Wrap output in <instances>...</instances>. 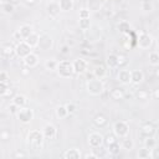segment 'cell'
<instances>
[{"mask_svg":"<svg viewBox=\"0 0 159 159\" xmlns=\"http://www.w3.org/2000/svg\"><path fill=\"white\" fill-rule=\"evenodd\" d=\"M158 97H159V89H154L153 91V98L154 99H158Z\"/></svg>","mask_w":159,"mask_h":159,"instance_id":"53","label":"cell"},{"mask_svg":"<svg viewBox=\"0 0 159 159\" xmlns=\"http://www.w3.org/2000/svg\"><path fill=\"white\" fill-rule=\"evenodd\" d=\"M72 66H73V71L77 75H82L87 71L88 68V62L84 60V58H77L72 62Z\"/></svg>","mask_w":159,"mask_h":159,"instance_id":"9","label":"cell"},{"mask_svg":"<svg viewBox=\"0 0 159 159\" xmlns=\"http://www.w3.org/2000/svg\"><path fill=\"white\" fill-rule=\"evenodd\" d=\"M24 1H25L26 5H30V6H31V5H35L37 0H24Z\"/></svg>","mask_w":159,"mask_h":159,"instance_id":"52","label":"cell"},{"mask_svg":"<svg viewBox=\"0 0 159 159\" xmlns=\"http://www.w3.org/2000/svg\"><path fill=\"white\" fill-rule=\"evenodd\" d=\"M135 96H137V98H138V99L145 101V99H148V97H149V93H148L145 89H139V91L135 93Z\"/></svg>","mask_w":159,"mask_h":159,"instance_id":"40","label":"cell"},{"mask_svg":"<svg viewBox=\"0 0 159 159\" xmlns=\"http://www.w3.org/2000/svg\"><path fill=\"white\" fill-rule=\"evenodd\" d=\"M137 45H138L140 48L147 50V48H149V47L153 45V37H152L149 34H147V32H142V34L138 36V39H137Z\"/></svg>","mask_w":159,"mask_h":159,"instance_id":"8","label":"cell"},{"mask_svg":"<svg viewBox=\"0 0 159 159\" xmlns=\"http://www.w3.org/2000/svg\"><path fill=\"white\" fill-rule=\"evenodd\" d=\"M58 6L61 11H70L73 9V0H60Z\"/></svg>","mask_w":159,"mask_h":159,"instance_id":"25","label":"cell"},{"mask_svg":"<svg viewBox=\"0 0 159 159\" xmlns=\"http://www.w3.org/2000/svg\"><path fill=\"white\" fill-rule=\"evenodd\" d=\"M7 81H9V75H7V72L1 71V72H0V82H6V83H7Z\"/></svg>","mask_w":159,"mask_h":159,"instance_id":"46","label":"cell"},{"mask_svg":"<svg viewBox=\"0 0 159 159\" xmlns=\"http://www.w3.org/2000/svg\"><path fill=\"white\" fill-rule=\"evenodd\" d=\"M137 157H138L139 159H152V150L144 147V148L139 149Z\"/></svg>","mask_w":159,"mask_h":159,"instance_id":"30","label":"cell"},{"mask_svg":"<svg viewBox=\"0 0 159 159\" xmlns=\"http://www.w3.org/2000/svg\"><path fill=\"white\" fill-rule=\"evenodd\" d=\"M65 107H66V109H67V113L68 114H72V113H75L76 112V109H77V107H76V104L75 103H66L65 104Z\"/></svg>","mask_w":159,"mask_h":159,"instance_id":"41","label":"cell"},{"mask_svg":"<svg viewBox=\"0 0 159 159\" xmlns=\"http://www.w3.org/2000/svg\"><path fill=\"white\" fill-rule=\"evenodd\" d=\"M55 114H56V117L60 118V119L66 118V117L68 116V113H67V109H66L65 104H63V106H58V107L55 109Z\"/></svg>","mask_w":159,"mask_h":159,"instance_id":"32","label":"cell"},{"mask_svg":"<svg viewBox=\"0 0 159 159\" xmlns=\"http://www.w3.org/2000/svg\"><path fill=\"white\" fill-rule=\"evenodd\" d=\"M120 149H122V147H120V144L118 143V140L114 142V143H112V144H108V145H107V152H108L111 155H117V154H119Z\"/></svg>","mask_w":159,"mask_h":159,"instance_id":"24","label":"cell"},{"mask_svg":"<svg viewBox=\"0 0 159 159\" xmlns=\"http://www.w3.org/2000/svg\"><path fill=\"white\" fill-rule=\"evenodd\" d=\"M144 147L148 148V149H150V150H154V149H155V147H157V140H155L154 135H152V137H145V139H144Z\"/></svg>","mask_w":159,"mask_h":159,"instance_id":"29","label":"cell"},{"mask_svg":"<svg viewBox=\"0 0 159 159\" xmlns=\"http://www.w3.org/2000/svg\"><path fill=\"white\" fill-rule=\"evenodd\" d=\"M56 72L57 75L61 77V78H70L75 75V71H73V66H72V62L70 61H60L57 63V67H56Z\"/></svg>","mask_w":159,"mask_h":159,"instance_id":"2","label":"cell"},{"mask_svg":"<svg viewBox=\"0 0 159 159\" xmlns=\"http://www.w3.org/2000/svg\"><path fill=\"white\" fill-rule=\"evenodd\" d=\"M1 4H2V0H0V5H1Z\"/></svg>","mask_w":159,"mask_h":159,"instance_id":"55","label":"cell"},{"mask_svg":"<svg viewBox=\"0 0 159 159\" xmlns=\"http://www.w3.org/2000/svg\"><path fill=\"white\" fill-rule=\"evenodd\" d=\"M16 117H17V119L21 123L27 124V123H30L34 119V111L30 107H27V106L21 107V108H19V111L16 113Z\"/></svg>","mask_w":159,"mask_h":159,"instance_id":"5","label":"cell"},{"mask_svg":"<svg viewBox=\"0 0 159 159\" xmlns=\"http://www.w3.org/2000/svg\"><path fill=\"white\" fill-rule=\"evenodd\" d=\"M47 1H48V2H50V1H53V0H47Z\"/></svg>","mask_w":159,"mask_h":159,"instance_id":"56","label":"cell"},{"mask_svg":"<svg viewBox=\"0 0 159 159\" xmlns=\"http://www.w3.org/2000/svg\"><path fill=\"white\" fill-rule=\"evenodd\" d=\"M117 80L122 84H129L130 83V71L129 70H119L117 75Z\"/></svg>","mask_w":159,"mask_h":159,"instance_id":"14","label":"cell"},{"mask_svg":"<svg viewBox=\"0 0 159 159\" xmlns=\"http://www.w3.org/2000/svg\"><path fill=\"white\" fill-rule=\"evenodd\" d=\"M103 135L101 133L93 132L88 135V145L92 149H98L99 147H103Z\"/></svg>","mask_w":159,"mask_h":159,"instance_id":"7","label":"cell"},{"mask_svg":"<svg viewBox=\"0 0 159 159\" xmlns=\"http://www.w3.org/2000/svg\"><path fill=\"white\" fill-rule=\"evenodd\" d=\"M86 89L91 96H101L104 92V83L102 82V80L93 77L87 81Z\"/></svg>","mask_w":159,"mask_h":159,"instance_id":"1","label":"cell"},{"mask_svg":"<svg viewBox=\"0 0 159 159\" xmlns=\"http://www.w3.org/2000/svg\"><path fill=\"white\" fill-rule=\"evenodd\" d=\"M30 52H32V47H30L24 40L17 42L15 45V55L20 58H24L25 56H27Z\"/></svg>","mask_w":159,"mask_h":159,"instance_id":"6","label":"cell"},{"mask_svg":"<svg viewBox=\"0 0 159 159\" xmlns=\"http://www.w3.org/2000/svg\"><path fill=\"white\" fill-rule=\"evenodd\" d=\"M12 40H14V42H20V41H22L24 39H22V36L20 35V32H19V30H16L14 34H12Z\"/></svg>","mask_w":159,"mask_h":159,"instance_id":"45","label":"cell"},{"mask_svg":"<svg viewBox=\"0 0 159 159\" xmlns=\"http://www.w3.org/2000/svg\"><path fill=\"white\" fill-rule=\"evenodd\" d=\"M124 96H125V93H124V91L120 89V88H113V89L111 91V97H112V99H114V101L123 99Z\"/></svg>","mask_w":159,"mask_h":159,"instance_id":"28","label":"cell"},{"mask_svg":"<svg viewBox=\"0 0 159 159\" xmlns=\"http://www.w3.org/2000/svg\"><path fill=\"white\" fill-rule=\"evenodd\" d=\"M19 32H20V35L22 36V39H26L30 34H32V32H34V30H32V26H31V25L25 24V25H21V26H20Z\"/></svg>","mask_w":159,"mask_h":159,"instance_id":"27","label":"cell"},{"mask_svg":"<svg viewBox=\"0 0 159 159\" xmlns=\"http://www.w3.org/2000/svg\"><path fill=\"white\" fill-rule=\"evenodd\" d=\"M113 134L117 138H124L129 134V124L124 120H118L113 124Z\"/></svg>","mask_w":159,"mask_h":159,"instance_id":"4","label":"cell"},{"mask_svg":"<svg viewBox=\"0 0 159 159\" xmlns=\"http://www.w3.org/2000/svg\"><path fill=\"white\" fill-rule=\"evenodd\" d=\"M46 10H47L48 15L52 16V17H56L60 14V11H61L60 10V6H58V2H55V1H50L48 5H47V7H46Z\"/></svg>","mask_w":159,"mask_h":159,"instance_id":"19","label":"cell"},{"mask_svg":"<svg viewBox=\"0 0 159 159\" xmlns=\"http://www.w3.org/2000/svg\"><path fill=\"white\" fill-rule=\"evenodd\" d=\"M106 76H107V70L104 66L99 65V66H96L93 68V77H96L98 80H103Z\"/></svg>","mask_w":159,"mask_h":159,"instance_id":"21","label":"cell"},{"mask_svg":"<svg viewBox=\"0 0 159 159\" xmlns=\"http://www.w3.org/2000/svg\"><path fill=\"white\" fill-rule=\"evenodd\" d=\"M149 65L153 67H157L159 65V53L157 51H152L149 53Z\"/></svg>","mask_w":159,"mask_h":159,"instance_id":"31","label":"cell"},{"mask_svg":"<svg viewBox=\"0 0 159 159\" xmlns=\"http://www.w3.org/2000/svg\"><path fill=\"white\" fill-rule=\"evenodd\" d=\"M42 135L45 139H53L57 135V128L52 124V123H47L45 124V127L42 128Z\"/></svg>","mask_w":159,"mask_h":159,"instance_id":"11","label":"cell"},{"mask_svg":"<svg viewBox=\"0 0 159 159\" xmlns=\"http://www.w3.org/2000/svg\"><path fill=\"white\" fill-rule=\"evenodd\" d=\"M0 138H1L2 140H6V139H9V138H10V134H9V132H6V130H2V132H0Z\"/></svg>","mask_w":159,"mask_h":159,"instance_id":"49","label":"cell"},{"mask_svg":"<svg viewBox=\"0 0 159 159\" xmlns=\"http://www.w3.org/2000/svg\"><path fill=\"white\" fill-rule=\"evenodd\" d=\"M0 51H1V55H2L4 57L10 58L11 56L15 55V46H12L11 43H5V45L1 46Z\"/></svg>","mask_w":159,"mask_h":159,"instance_id":"17","label":"cell"},{"mask_svg":"<svg viewBox=\"0 0 159 159\" xmlns=\"http://www.w3.org/2000/svg\"><path fill=\"white\" fill-rule=\"evenodd\" d=\"M0 7H1V5H0Z\"/></svg>","mask_w":159,"mask_h":159,"instance_id":"57","label":"cell"},{"mask_svg":"<svg viewBox=\"0 0 159 159\" xmlns=\"http://www.w3.org/2000/svg\"><path fill=\"white\" fill-rule=\"evenodd\" d=\"M140 132H142V134H143L144 137H152V135L155 134L157 128H155L154 123H152V122H145V123H143V125L140 127Z\"/></svg>","mask_w":159,"mask_h":159,"instance_id":"12","label":"cell"},{"mask_svg":"<svg viewBox=\"0 0 159 159\" xmlns=\"http://www.w3.org/2000/svg\"><path fill=\"white\" fill-rule=\"evenodd\" d=\"M123 149H127V150H130V149H133V147H134V142L130 139V138H127V137H124L123 138V142H122V145H120Z\"/></svg>","mask_w":159,"mask_h":159,"instance_id":"35","label":"cell"},{"mask_svg":"<svg viewBox=\"0 0 159 159\" xmlns=\"http://www.w3.org/2000/svg\"><path fill=\"white\" fill-rule=\"evenodd\" d=\"M62 157L65 159H80L82 157V154H81V152L77 148H71V149H67L62 154Z\"/></svg>","mask_w":159,"mask_h":159,"instance_id":"18","label":"cell"},{"mask_svg":"<svg viewBox=\"0 0 159 159\" xmlns=\"http://www.w3.org/2000/svg\"><path fill=\"white\" fill-rule=\"evenodd\" d=\"M78 25H80L81 30H88L91 27V21H89V19H80Z\"/></svg>","mask_w":159,"mask_h":159,"instance_id":"37","label":"cell"},{"mask_svg":"<svg viewBox=\"0 0 159 159\" xmlns=\"http://www.w3.org/2000/svg\"><path fill=\"white\" fill-rule=\"evenodd\" d=\"M9 2H11V4H14V5H16V4H19L21 0H7Z\"/></svg>","mask_w":159,"mask_h":159,"instance_id":"54","label":"cell"},{"mask_svg":"<svg viewBox=\"0 0 159 159\" xmlns=\"http://www.w3.org/2000/svg\"><path fill=\"white\" fill-rule=\"evenodd\" d=\"M37 47H39L40 50H50V48L52 47V39H51V36L47 35V34L40 35Z\"/></svg>","mask_w":159,"mask_h":159,"instance_id":"10","label":"cell"},{"mask_svg":"<svg viewBox=\"0 0 159 159\" xmlns=\"http://www.w3.org/2000/svg\"><path fill=\"white\" fill-rule=\"evenodd\" d=\"M9 89V86L6 82H0V97H4Z\"/></svg>","mask_w":159,"mask_h":159,"instance_id":"42","label":"cell"},{"mask_svg":"<svg viewBox=\"0 0 159 159\" xmlns=\"http://www.w3.org/2000/svg\"><path fill=\"white\" fill-rule=\"evenodd\" d=\"M106 63L109 68H116L118 67V61H117V53H109L107 56V60H106Z\"/></svg>","mask_w":159,"mask_h":159,"instance_id":"26","label":"cell"},{"mask_svg":"<svg viewBox=\"0 0 159 159\" xmlns=\"http://www.w3.org/2000/svg\"><path fill=\"white\" fill-rule=\"evenodd\" d=\"M117 61H118V66L123 67V66H125L128 63V57L124 53H118L117 55Z\"/></svg>","mask_w":159,"mask_h":159,"instance_id":"36","label":"cell"},{"mask_svg":"<svg viewBox=\"0 0 159 159\" xmlns=\"http://www.w3.org/2000/svg\"><path fill=\"white\" fill-rule=\"evenodd\" d=\"M26 140H27V144H29V145H31V147L39 149V148L42 147L45 138H43L41 130H30V132L27 133Z\"/></svg>","mask_w":159,"mask_h":159,"instance_id":"3","label":"cell"},{"mask_svg":"<svg viewBox=\"0 0 159 159\" xmlns=\"http://www.w3.org/2000/svg\"><path fill=\"white\" fill-rule=\"evenodd\" d=\"M107 122H108V119H107V117L103 114V113H98V114H96L94 116V118H93V123H94V125H97V127H104L106 124H107Z\"/></svg>","mask_w":159,"mask_h":159,"instance_id":"22","label":"cell"},{"mask_svg":"<svg viewBox=\"0 0 159 159\" xmlns=\"http://www.w3.org/2000/svg\"><path fill=\"white\" fill-rule=\"evenodd\" d=\"M26 155H27V154L24 153V152H21V150H17V152L14 153V157H15V158H25Z\"/></svg>","mask_w":159,"mask_h":159,"instance_id":"50","label":"cell"},{"mask_svg":"<svg viewBox=\"0 0 159 159\" xmlns=\"http://www.w3.org/2000/svg\"><path fill=\"white\" fill-rule=\"evenodd\" d=\"M89 15H91V12L88 9H81L80 14H78L80 19H89Z\"/></svg>","mask_w":159,"mask_h":159,"instance_id":"43","label":"cell"},{"mask_svg":"<svg viewBox=\"0 0 159 159\" xmlns=\"http://www.w3.org/2000/svg\"><path fill=\"white\" fill-rule=\"evenodd\" d=\"M1 10H2L5 14H12L14 10H15V6H14V4L6 1V2H2V4H1Z\"/></svg>","mask_w":159,"mask_h":159,"instance_id":"34","label":"cell"},{"mask_svg":"<svg viewBox=\"0 0 159 159\" xmlns=\"http://www.w3.org/2000/svg\"><path fill=\"white\" fill-rule=\"evenodd\" d=\"M57 63H58V61H56L55 58L46 60V62H45V68H46V70H48V71H56Z\"/></svg>","mask_w":159,"mask_h":159,"instance_id":"33","label":"cell"},{"mask_svg":"<svg viewBox=\"0 0 159 159\" xmlns=\"http://www.w3.org/2000/svg\"><path fill=\"white\" fill-rule=\"evenodd\" d=\"M83 158H86V159H88V158H92V159H97L98 157H97V154H96L94 152H91V153H86V154L83 155Z\"/></svg>","mask_w":159,"mask_h":159,"instance_id":"48","label":"cell"},{"mask_svg":"<svg viewBox=\"0 0 159 159\" xmlns=\"http://www.w3.org/2000/svg\"><path fill=\"white\" fill-rule=\"evenodd\" d=\"M143 80H144V73H143L140 70L130 71V83L139 84V83L143 82Z\"/></svg>","mask_w":159,"mask_h":159,"instance_id":"15","label":"cell"},{"mask_svg":"<svg viewBox=\"0 0 159 159\" xmlns=\"http://www.w3.org/2000/svg\"><path fill=\"white\" fill-rule=\"evenodd\" d=\"M39 39H40V35L37 32H32L30 34L26 39H24V41L30 46V47H37V43H39Z\"/></svg>","mask_w":159,"mask_h":159,"instance_id":"20","label":"cell"},{"mask_svg":"<svg viewBox=\"0 0 159 159\" xmlns=\"http://www.w3.org/2000/svg\"><path fill=\"white\" fill-rule=\"evenodd\" d=\"M99 0H91L89 1V9L88 10H99Z\"/></svg>","mask_w":159,"mask_h":159,"instance_id":"44","label":"cell"},{"mask_svg":"<svg viewBox=\"0 0 159 159\" xmlns=\"http://www.w3.org/2000/svg\"><path fill=\"white\" fill-rule=\"evenodd\" d=\"M117 27H118V30H119V32L120 34H123V35H128L129 34V31H130V24H129V21H127V20H122L118 25H117Z\"/></svg>","mask_w":159,"mask_h":159,"instance_id":"23","label":"cell"},{"mask_svg":"<svg viewBox=\"0 0 159 159\" xmlns=\"http://www.w3.org/2000/svg\"><path fill=\"white\" fill-rule=\"evenodd\" d=\"M140 7H142V10H144V11H152V10H153V4H152L149 0H143L142 4H140Z\"/></svg>","mask_w":159,"mask_h":159,"instance_id":"39","label":"cell"},{"mask_svg":"<svg viewBox=\"0 0 159 159\" xmlns=\"http://www.w3.org/2000/svg\"><path fill=\"white\" fill-rule=\"evenodd\" d=\"M61 53H62V55H67V53H70V46L63 45V46L61 47Z\"/></svg>","mask_w":159,"mask_h":159,"instance_id":"51","label":"cell"},{"mask_svg":"<svg viewBox=\"0 0 159 159\" xmlns=\"http://www.w3.org/2000/svg\"><path fill=\"white\" fill-rule=\"evenodd\" d=\"M9 111H10V113H11V114H16V113H17V111H19V107L11 102V104L9 106Z\"/></svg>","mask_w":159,"mask_h":159,"instance_id":"47","label":"cell"},{"mask_svg":"<svg viewBox=\"0 0 159 159\" xmlns=\"http://www.w3.org/2000/svg\"><path fill=\"white\" fill-rule=\"evenodd\" d=\"M24 63H25L26 67L34 68V67H36L39 65V56L36 53H34V52H30L27 56L24 57Z\"/></svg>","mask_w":159,"mask_h":159,"instance_id":"13","label":"cell"},{"mask_svg":"<svg viewBox=\"0 0 159 159\" xmlns=\"http://www.w3.org/2000/svg\"><path fill=\"white\" fill-rule=\"evenodd\" d=\"M114 142H117V137H116L113 133H111V134H108V135L103 137V143H104L106 145L112 144V143H114Z\"/></svg>","mask_w":159,"mask_h":159,"instance_id":"38","label":"cell"},{"mask_svg":"<svg viewBox=\"0 0 159 159\" xmlns=\"http://www.w3.org/2000/svg\"><path fill=\"white\" fill-rule=\"evenodd\" d=\"M11 102L14 104H16L19 108H21V107H25L27 104V98H26V96L17 93V94H14L11 97Z\"/></svg>","mask_w":159,"mask_h":159,"instance_id":"16","label":"cell"}]
</instances>
